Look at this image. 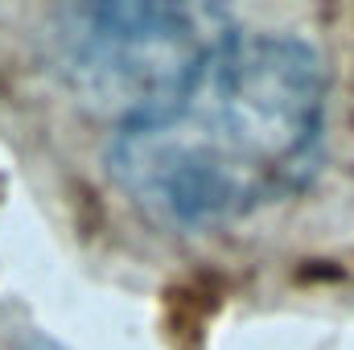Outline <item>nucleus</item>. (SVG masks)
Instances as JSON below:
<instances>
[{
    "label": "nucleus",
    "instance_id": "nucleus-3",
    "mask_svg": "<svg viewBox=\"0 0 354 350\" xmlns=\"http://www.w3.org/2000/svg\"><path fill=\"white\" fill-rule=\"evenodd\" d=\"M25 350H46V347H25Z\"/></svg>",
    "mask_w": 354,
    "mask_h": 350
},
{
    "label": "nucleus",
    "instance_id": "nucleus-1",
    "mask_svg": "<svg viewBox=\"0 0 354 350\" xmlns=\"http://www.w3.org/2000/svg\"><path fill=\"white\" fill-rule=\"evenodd\" d=\"M326 120V66L305 37L231 29L165 103L120 120L107 177L153 223H239L309 185Z\"/></svg>",
    "mask_w": 354,
    "mask_h": 350
},
{
    "label": "nucleus",
    "instance_id": "nucleus-2",
    "mask_svg": "<svg viewBox=\"0 0 354 350\" xmlns=\"http://www.w3.org/2000/svg\"><path fill=\"white\" fill-rule=\"evenodd\" d=\"M231 29V12L214 4H79L58 17L54 46L87 103L132 120L165 103Z\"/></svg>",
    "mask_w": 354,
    "mask_h": 350
}]
</instances>
